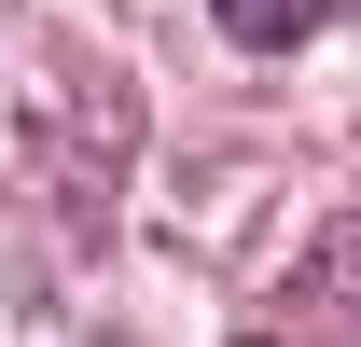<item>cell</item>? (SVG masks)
Returning a JSON list of instances; mask_svg holds the SVG:
<instances>
[{
  "instance_id": "3",
  "label": "cell",
  "mask_w": 361,
  "mask_h": 347,
  "mask_svg": "<svg viewBox=\"0 0 361 347\" xmlns=\"http://www.w3.org/2000/svg\"><path fill=\"white\" fill-rule=\"evenodd\" d=\"M250 347H292V334H250Z\"/></svg>"
},
{
  "instance_id": "1",
  "label": "cell",
  "mask_w": 361,
  "mask_h": 347,
  "mask_svg": "<svg viewBox=\"0 0 361 347\" xmlns=\"http://www.w3.org/2000/svg\"><path fill=\"white\" fill-rule=\"evenodd\" d=\"M292 334L306 347H361V222H334V236L292 264Z\"/></svg>"
},
{
  "instance_id": "2",
  "label": "cell",
  "mask_w": 361,
  "mask_h": 347,
  "mask_svg": "<svg viewBox=\"0 0 361 347\" xmlns=\"http://www.w3.org/2000/svg\"><path fill=\"white\" fill-rule=\"evenodd\" d=\"M209 14H223V28H236L250 56H292V42L319 28V14H334V0H209Z\"/></svg>"
}]
</instances>
